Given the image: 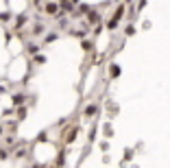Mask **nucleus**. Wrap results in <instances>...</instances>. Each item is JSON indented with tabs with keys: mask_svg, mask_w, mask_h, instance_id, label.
<instances>
[{
	"mask_svg": "<svg viewBox=\"0 0 170 168\" xmlns=\"http://www.w3.org/2000/svg\"><path fill=\"white\" fill-rule=\"evenodd\" d=\"M118 74H120V70H118V66H114L111 68V76H118Z\"/></svg>",
	"mask_w": 170,
	"mask_h": 168,
	"instance_id": "f257e3e1",
	"label": "nucleus"
}]
</instances>
